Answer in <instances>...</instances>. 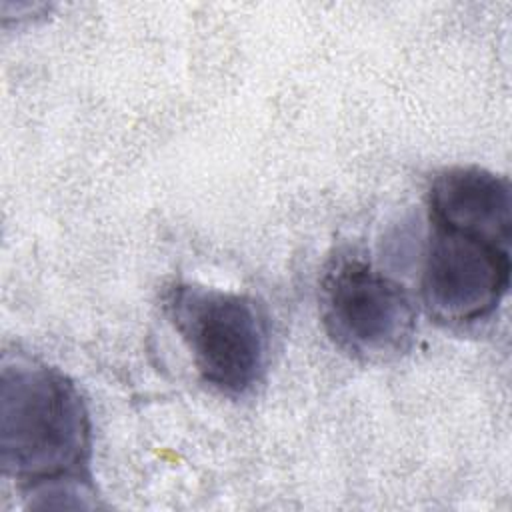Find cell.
I'll return each instance as SVG.
<instances>
[{
	"label": "cell",
	"mask_w": 512,
	"mask_h": 512,
	"mask_svg": "<svg viewBox=\"0 0 512 512\" xmlns=\"http://www.w3.org/2000/svg\"><path fill=\"white\" fill-rule=\"evenodd\" d=\"M90 416L76 384L26 354H4L0 376V464L30 508L76 498L90 508Z\"/></svg>",
	"instance_id": "1"
},
{
	"label": "cell",
	"mask_w": 512,
	"mask_h": 512,
	"mask_svg": "<svg viewBox=\"0 0 512 512\" xmlns=\"http://www.w3.org/2000/svg\"><path fill=\"white\" fill-rule=\"evenodd\" d=\"M164 312L212 390L238 398L262 382L270 328L252 296L178 282L164 292Z\"/></svg>",
	"instance_id": "2"
},
{
	"label": "cell",
	"mask_w": 512,
	"mask_h": 512,
	"mask_svg": "<svg viewBox=\"0 0 512 512\" xmlns=\"http://www.w3.org/2000/svg\"><path fill=\"white\" fill-rule=\"evenodd\" d=\"M320 318L330 340L364 362L398 358L416 332V308L406 288L350 254L336 256L322 274Z\"/></svg>",
	"instance_id": "3"
},
{
	"label": "cell",
	"mask_w": 512,
	"mask_h": 512,
	"mask_svg": "<svg viewBox=\"0 0 512 512\" xmlns=\"http://www.w3.org/2000/svg\"><path fill=\"white\" fill-rule=\"evenodd\" d=\"M430 224L512 240V192L506 176L466 164L440 170L428 188Z\"/></svg>",
	"instance_id": "5"
},
{
	"label": "cell",
	"mask_w": 512,
	"mask_h": 512,
	"mask_svg": "<svg viewBox=\"0 0 512 512\" xmlns=\"http://www.w3.org/2000/svg\"><path fill=\"white\" fill-rule=\"evenodd\" d=\"M510 240L476 230L430 224L420 276L422 304L448 328L490 318L510 288Z\"/></svg>",
	"instance_id": "4"
}]
</instances>
